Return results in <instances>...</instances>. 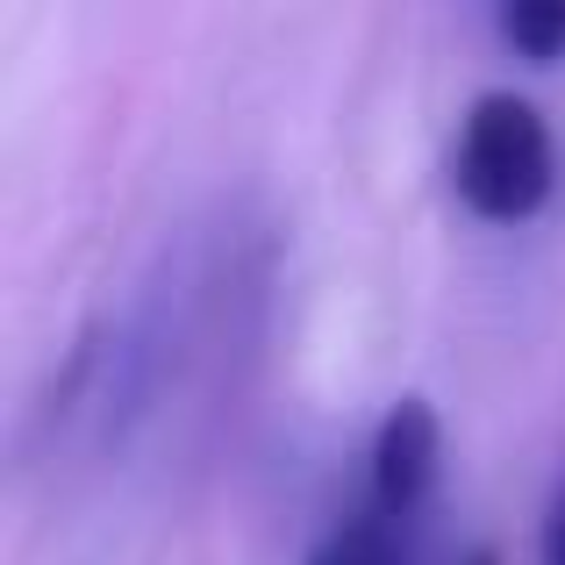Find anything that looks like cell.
Returning a JSON list of instances; mask_svg holds the SVG:
<instances>
[{
  "instance_id": "cell-1",
  "label": "cell",
  "mask_w": 565,
  "mask_h": 565,
  "mask_svg": "<svg viewBox=\"0 0 565 565\" xmlns=\"http://www.w3.org/2000/svg\"><path fill=\"white\" fill-rule=\"evenodd\" d=\"M265 287L273 236L244 207H215L207 222L166 236L122 301L100 308L29 394L14 429L22 472H108L166 423L222 408L258 351Z\"/></svg>"
},
{
  "instance_id": "cell-4",
  "label": "cell",
  "mask_w": 565,
  "mask_h": 565,
  "mask_svg": "<svg viewBox=\"0 0 565 565\" xmlns=\"http://www.w3.org/2000/svg\"><path fill=\"white\" fill-rule=\"evenodd\" d=\"M494 29L530 65H558L565 57V0H509V8H494Z\"/></svg>"
},
{
  "instance_id": "cell-3",
  "label": "cell",
  "mask_w": 565,
  "mask_h": 565,
  "mask_svg": "<svg viewBox=\"0 0 565 565\" xmlns=\"http://www.w3.org/2000/svg\"><path fill=\"white\" fill-rule=\"evenodd\" d=\"M451 186L466 201V215L494 222V230L544 215V201L558 186V143L537 100L515 94V86L472 94L458 143H451Z\"/></svg>"
},
{
  "instance_id": "cell-2",
  "label": "cell",
  "mask_w": 565,
  "mask_h": 565,
  "mask_svg": "<svg viewBox=\"0 0 565 565\" xmlns=\"http://www.w3.org/2000/svg\"><path fill=\"white\" fill-rule=\"evenodd\" d=\"M444 472V423L423 394H401L380 415L373 451H365V487L344 501L308 565H423L429 501Z\"/></svg>"
},
{
  "instance_id": "cell-5",
  "label": "cell",
  "mask_w": 565,
  "mask_h": 565,
  "mask_svg": "<svg viewBox=\"0 0 565 565\" xmlns=\"http://www.w3.org/2000/svg\"><path fill=\"white\" fill-rule=\"evenodd\" d=\"M537 565H565V480H558L552 509H544V544H537Z\"/></svg>"
}]
</instances>
